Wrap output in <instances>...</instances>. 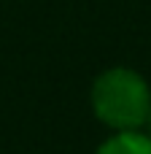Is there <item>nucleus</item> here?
Segmentation results:
<instances>
[{"label":"nucleus","instance_id":"7ed1b4c3","mask_svg":"<svg viewBox=\"0 0 151 154\" xmlns=\"http://www.w3.org/2000/svg\"><path fill=\"white\" fill-rule=\"evenodd\" d=\"M146 122H149V125H151V111H149V119H146Z\"/></svg>","mask_w":151,"mask_h":154},{"label":"nucleus","instance_id":"f257e3e1","mask_svg":"<svg viewBox=\"0 0 151 154\" xmlns=\"http://www.w3.org/2000/svg\"><path fill=\"white\" fill-rule=\"evenodd\" d=\"M92 108L100 122L116 130H135L149 119L151 92L143 76L130 68H111L92 87Z\"/></svg>","mask_w":151,"mask_h":154},{"label":"nucleus","instance_id":"f03ea898","mask_svg":"<svg viewBox=\"0 0 151 154\" xmlns=\"http://www.w3.org/2000/svg\"><path fill=\"white\" fill-rule=\"evenodd\" d=\"M97 154H151V138L135 130H122L116 138L105 141Z\"/></svg>","mask_w":151,"mask_h":154}]
</instances>
